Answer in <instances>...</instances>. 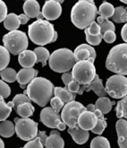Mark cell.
<instances>
[{
  "mask_svg": "<svg viewBox=\"0 0 127 148\" xmlns=\"http://www.w3.org/2000/svg\"><path fill=\"white\" fill-rule=\"evenodd\" d=\"M87 31L92 36H98L100 34V27L97 22H93L87 28Z\"/></svg>",
  "mask_w": 127,
  "mask_h": 148,
  "instance_id": "41",
  "label": "cell"
},
{
  "mask_svg": "<svg viewBox=\"0 0 127 148\" xmlns=\"http://www.w3.org/2000/svg\"><path fill=\"white\" fill-rule=\"evenodd\" d=\"M94 91V92L98 95V98L100 97H106L107 92L105 87L103 86L102 80L100 79L99 76L96 75L94 80H93L90 84L87 85H81V89L78 92V94H82L84 92H90V91Z\"/></svg>",
  "mask_w": 127,
  "mask_h": 148,
  "instance_id": "14",
  "label": "cell"
},
{
  "mask_svg": "<svg viewBox=\"0 0 127 148\" xmlns=\"http://www.w3.org/2000/svg\"><path fill=\"white\" fill-rule=\"evenodd\" d=\"M22 148H44V145H42L39 137H36L31 141H29Z\"/></svg>",
  "mask_w": 127,
  "mask_h": 148,
  "instance_id": "42",
  "label": "cell"
},
{
  "mask_svg": "<svg viewBox=\"0 0 127 148\" xmlns=\"http://www.w3.org/2000/svg\"><path fill=\"white\" fill-rule=\"evenodd\" d=\"M97 23L100 27V34L101 35H104V33L107 32H115V27L114 25V23L109 21L108 19L103 18V17L98 16L97 18Z\"/></svg>",
  "mask_w": 127,
  "mask_h": 148,
  "instance_id": "29",
  "label": "cell"
},
{
  "mask_svg": "<svg viewBox=\"0 0 127 148\" xmlns=\"http://www.w3.org/2000/svg\"><path fill=\"white\" fill-rule=\"evenodd\" d=\"M118 136V145L120 148H127V121L120 119L115 125Z\"/></svg>",
  "mask_w": 127,
  "mask_h": 148,
  "instance_id": "18",
  "label": "cell"
},
{
  "mask_svg": "<svg viewBox=\"0 0 127 148\" xmlns=\"http://www.w3.org/2000/svg\"><path fill=\"white\" fill-rule=\"evenodd\" d=\"M106 92L114 99H123L127 95V78L124 75L110 76L106 84Z\"/></svg>",
  "mask_w": 127,
  "mask_h": 148,
  "instance_id": "10",
  "label": "cell"
},
{
  "mask_svg": "<svg viewBox=\"0 0 127 148\" xmlns=\"http://www.w3.org/2000/svg\"><path fill=\"white\" fill-rule=\"evenodd\" d=\"M87 108L83 106L81 102L71 101L66 103L62 109L61 119L63 122L68 126L69 128H75L78 127V119L82 112L86 111Z\"/></svg>",
  "mask_w": 127,
  "mask_h": 148,
  "instance_id": "8",
  "label": "cell"
},
{
  "mask_svg": "<svg viewBox=\"0 0 127 148\" xmlns=\"http://www.w3.org/2000/svg\"><path fill=\"white\" fill-rule=\"evenodd\" d=\"M13 103H14V110L17 107L19 104L21 103H23V102H31V101L30 100V98L27 96V95H25V94H17V95H15L14 98L13 99Z\"/></svg>",
  "mask_w": 127,
  "mask_h": 148,
  "instance_id": "39",
  "label": "cell"
},
{
  "mask_svg": "<svg viewBox=\"0 0 127 148\" xmlns=\"http://www.w3.org/2000/svg\"><path fill=\"white\" fill-rule=\"evenodd\" d=\"M114 104L115 101H110L107 97H100L95 103V108L96 110H98L103 115H105L112 110V106Z\"/></svg>",
  "mask_w": 127,
  "mask_h": 148,
  "instance_id": "25",
  "label": "cell"
},
{
  "mask_svg": "<svg viewBox=\"0 0 127 148\" xmlns=\"http://www.w3.org/2000/svg\"><path fill=\"white\" fill-rule=\"evenodd\" d=\"M68 133L72 136L73 141L78 145L85 144L90 136L89 131L81 129L79 126L75 128H68Z\"/></svg>",
  "mask_w": 127,
  "mask_h": 148,
  "instance_id": "21",
  "label": "cell"
},
{
  "mask_svg": "<svg viewBox=\"0 0 127 148\" xmlns=\"http://www.w3.org/2000/svg\"><path fill=\"white\" fill-rule=\"evenodd\" d=\"M94 114L96 115V117L98 119V122H97L96 127L93 128L91 131H92V133L100 136L101 134L104 132L105 128L107 126V123L106 119L104 118V115L98 110H94Z\"/></svg>",
  "mask_w": 127,
  "mask_h": 148,
  "instance_id": "26",
  "label": "cell"
},
{
  "mask_svg": "<svg viewBox=\"0 0 127 148\" xmlns=\"http://www.w3.org/2000/svg\"><path fill=\"white\" fill-rule=\"evenodd\" d=\"M84 32H85V36H86V41L89 43L90 45L97 46V45L99 44V43L101 42V40H102V39H103V35H101V34H99V35H98V36L90 35V34L88 32L87 29L84 30Z\"/></svg>",
  "mask_w": 127,
  "mask_h": 148,
  "instance_id": "37",
  "label": "cell"
},
{
  "mask_svg": "<svg viewBox=\"0 0 127 148\" xmlns=\"http://www.w3.org/2000/svg\"><path fill=\"white\" fill-rule=\"evenodd\" d=\"M28 33L31 40L40 47L55 42L57 39L54 25L46 20H37L32 23L29 26Z\"/></svg>",
  "mask_w": 127,
  "mask_h": 148,
  "instance_id": "3",
  "label": "cell"
},
{
  "mask_svg": "<svg viewBox=\"0 0 127 148\" xmlns=\"http://www.w3.org/2000/svg\"><path fill=\"white\" fill-rule=\"evenodd\" d=\"M62 14V6L59 2L56 0H48L46 1L43 8H42V14L48 21H53L59 18Z\"/></svg>",
  "mask_w": 127,
  "mask_h": 148,
  "instance_id": "12",
  "label": "cell"
},
{
  "mask_svg": "<svg viewBox=\"0 0 127 148\" xmlns=\"http://www.w3.org/2000/svg\"><path fill=\"white\" fill-rule=\"evenodd\" d=\"M37 136L39 137V139H40V141H41L42 145H45L46 140H47V138H48V136H47L46 132H45V131H39V132H38V136Z\"/></svg>",
  "mask_w": 127,
  "mask_h": 148,
  "instance_id": "47",
  "label": "cell"
},
{
  "mask_svg": "<svg viewBox=\"0 0 127 148\" xmlns=\"http://www.w3.org/2000/svg\"><path fill=\"white\" fill-rule=\"evenodd\" d=\"M122 3H124V4H127V0H121Z\"/></svg>",
  "mask_w": 127,
  "mask_h": 148,
  "instance_id": "52",
  "label": "cell"
},
{
  "mask_svg": "<svg viewBox=\"0 0 127 148\" xmlns=\"http://www.w3.org/2000/svg\"><path fill=\"white\" fill-rule=\"evenodd\" d=\"M106 67L116 75H127V43L118 44L110 49Z\"/></svg>",
  "mask_w": 127,
  "mask_h": 148,
  "instance_id": "4",
  "label": "cell"
},
{
  "mask_svg": "<svg viewBox=\"0 0 127 148\" xmlns=\"http://www.w3.org/2000/svg\"><path fill=\"white\" fill-rule=\"evenodd\" d=\"M7 16V7L5 2L0 0V23L5 21Z\"/></svg>",
  "mask_w": 127,
  "mask_h": 148,
  "instance_id": "44",
  "label": "cell"
},
{
  "mask_svg": "<svg viewBox=\"0 0 127 148\" xmlns=\"http://www.w3.org/2000/svg\"><path fill=\"white\" fill-rule=\"evenodd\" d=\"M0 75H1V78L4 82L7 83H14V81H16V78H17L16 71L10 67H6L5 69L2 70L0 72Z\"/></svg>",
  "mask_w": 127,
  "mask_h": 148,
  "instance_id": "34",
  "label": "cell"
},
{
  "mask_svg": "<svg viewBox=\"0 0 127 148\" xmlns=\"http://www.w3.org/2000/svg\"><path fill=\"white\" fill-rule=\"evenodd\" d=\"M54 95L55 97H57L60 99L64 103H69L71 101H73L75 100L76 94L71 92L67 87H55L54 89Z\"/></svg>",
  "mask_w": 127,
  "mask_h": 148,
  "instance_id": "22",
  "label": "cell"
},
{
  "mask_svg": "<svg viewBox=\"0 0 127 148\" xmlns=\"http://www.w3.org/2000/svg\"><path fill=\"white\" fill-rule=\"evenodd\" d=\"M114 13H115V8L110 3L103 2L99 6L98 14L101 17H103V18H106V19L111 18L114 15Z\"/></svg>",
  "mask_w": 127,
  "mask_h": 148,
  "instance_id": "32",
  "label": "cell"
},
{
  "mask_svg": "<svg viewBox=\"0 0 127 148\" xmlns=\"http://www.w3.org/2000/svg\"><path fill=\"white\" fill-rule=\"evenodd\" d=\"M86 108H87V110L88 111H90V112H94V110H96L95 105H93V104H89V105Z\"/></svg>",
  "mask_w": 127,
  "mask_h": 148,
  "instance_id": "50",
  "label": "cell"
},
{
  "mask_svg": "<svg viewBox=\"0 0 127 148\" xmlns=\"http://www.w3.org/2000/svg\"><path fill=\"white\" fill-rule=\"evenodd\" d=\"M112 21L117 23H127V10L123 6H118L115 8L114 15L111 17Z\"/></svg>",
  "mask_w": 127,
  "mask_h": 148,
  "instance_id": "31",
  "label": "cell"
},
{
  "mask_svg": "<svg viewBox=\"0 0 127 148\" xmlns=\"http://www.w3.org/2000/svg\"><path fill=\"white\" fill-rule=\"evenodd\" d=\"M44 146L46 148H64L65 141L61 137L58 130L53 129L50 132V136H48Z\"/></svg>",
  "mask_w": 127,
  "mask_h": 148,
  "instance_id": "20",
  "label": "cell"
},
{
  "mask_svg": "<svg viewBox=\"0 0 127 148\" xmlns=\"http://www.w3.org/2000/svg\"><path fill=\"white\" fill-rule=\"evenodd\" d=\"M15 133V126L10 120H4L0 123V136L11 137Z\"/></svg>",
  "mask_w": 127,
  "mask_h": 148,
  "instance_id": "28",
  "label": "cell"
},
{
  "mask_svg": "<svg viewBox=\"0 0 127 148\" xmlns=\"http://www.w3.org/2000/svg\"><path fill=\"white\" fill-rule=\"evenodd\" d=\"M66 87H67V89H68L71 92H73L74 94H77L79 92L80 89H81V84L73 80L68 85H67Z\"/></svg>",
  "mask_w": 127,
  "mask_h": 148,
  "instance_id": "43",
  "label": "cell"
},
{
  "mask_svg": "<svg viewBox=\"0 0 127 148\" xmlns=\"http://www.w3.org/2000/svg\"><path fill=\"white\" fill-rule=\"evenodd\" d=\"M64 104H65L64 101H62L57 97H54L50 100V105H51V108L57 113L64 108V106H65Z\"/></svg>",
  "mask_w": 127,
  "mask_h": 148,
  "instance_id": "40",
  "label": "cell"
},
{
  "mask_svg": "<svg viewBox=\"0 0 127 148\" xmlns=\"http://www.w3.org/2000/svg\"><path fill=\"white\" fill-rule=\"evenodd\" d=\"M33 51H34V53L36 54L37 62L41 63L42 66H45L47 65V61L50 58L49 51L46 48H44V47H38Z\"/></svg>",
  "mask_w": 127,
  "mask_h": 148,
  "instance_id": "30",
  "label": "cell"
},
{
  "mask_svg": "<svg viewBox=\"0 0 127 148\" xmlns=\"http://www.w3.org/2000/svg\"><path fill=\"white\" fill-rule=\"evenodd\" d=\"M98 14L97 6L92 0H80L71 11V20L73 23L81 30H85L95 22Z\"/></svg>",
  "mask_w": 127,
  "mask_h": 148,
  "instance_id": "2",
  "label": "cell"
},
{
  "mask_svg": "<svg viewBox=\"0 0 127 148\" xmlns=\"http://www.w3.org/2000/svg\"><path fill=\"white\" fill-rule=\"evenodd\" d=\"M74 58L76 62L86 61L90 58L95 59L97 53L96 50L89 44H81L76 48L73 51Z\"/></svg>",
  "mask_w": 127,
  "mask_h": 148,
  "instance_id": "13",
  "label": "cell"
},
{
  "mask_svg": "<svg viewBox=\"0 0 127 148\" xmlns=\"http://www.w3.org/2000/svg\"><path fill=\"white\" fill-rule=\"evenodd\" d=\"M16 113L23 119H29L33 115L35 111V108L31 102H23L21 103L14 109Z\"/></svg>",
  "mask_w": 127,
  "mask_h": 148,
  "instance_id": "23",
  "label": "cell"
},
{
  "mask_svg": "<svg viewBox=\"0 0 127 148\" xmlns=\"http://www.w3.org/2000/svg\"><path fill=\"white\" fill-rule=\"evenodd\" d=\"M14 108L13 101L5 102L4 98L0 97V121L6 120V119L10 116Z\"/></svg>",
  "mask_w": 127,
  "mask_h": 148,
  "instance_id": "27",
  "label": "cell"
},
{
  "mask_svg": "<svg viewBox=\"0 0 127 148\" xmlns=\"http://www.w3.org/2000/svg\"><path fill=\"white\" fill-rule=\"evenodd\" d=\"M40 121L46 127L64 131L66 125L63 122L61 116L51 107H45L40 111Z\"/></svg>",
  "mask_w": 127,
  "mask_h": 148,
  "instance_id": "11",
  "label": "cell"
},
{
  "mask_svg": "<svg viewBox=\"0 0 127 148\" xmlns=\"http://www.w3.org/2000/svg\"><path fill=\"white\" fill-rule=\"evenodd\" d=\"M24 14L29 18H37L38 20H43V14L40 12V7L36 0H28L23 4Z\"/></svg>",
  "mask_w": 127,
  "mask_h": 148,
  "instance_id": "17",
  "label": "cell"
},
{
  "mask_svg": "<svg viewBox=\"0 0 127 148\" xmlns=\"http://www.w3.org/2000/svg\"><path fill=\"white\" fill-rule=\"evenodd\" d=\"M76 64L73 52L66 48L55 50L48 59L49 67L57 73H67Z\"/></svg>",
  "mask_w": 127,
  "mask_h": 148,
  "instance_id": "5",
  "label": "cell"
},
{
  "mask_svg": "<svg viewBox=\"0 0 127 148\" xmlns=\"http://www.w3.org/2000/svg\"><path fill=\"white\" fill-rule=\"evenodd\" d=\"M19 18H20V22H21V24H26L29 21H30V18L26 15V14H20L19 15Z\"/></svg>",
  "mask_w": 127,
  "mask_h": 148,
  "instance_id": "49",
  "label": "cell"
},
{
  "mask_svg": "<svg viewBox=\"0 0 127 148\" xmlns=\"http://www.w3.org/2000/svg\"><path fill=\"white\" fill-rule=\"evenodd\" d=\"M4 47L13 55H19L26 50L29 45L26 33L21 31H13L3 37Z\"/></svg>",
  "mask_w": 127,
  "mask_h": 148,
  "instance_id": "6",
  "label": "cell"
},
{
  "mask_svg": "<svg viewBox=\"0 0 127 148\" xmlns=\"http://www.w3.org/2000/svg\"><path fill=\"white\" fill-rule=\"evenodd\" d=\"M54 84L44 77L34 78L26 87L23 94L40 107H46L54 95Z\"/></svg>",
  "mask_w": 127,
  "mask_h": 148,
  "instance_id": "1",
  "label": "cell"
},
{
  "mask_svg": "<svg viewBox=\"0 0 127 148\" xmlns=\"http://www.w3.org/2000/svg\"><path fill=\"white\" fill-rule=\"evenodd\" d=\"M96 68L94 63L90 60L76 62L72 69L73 79L81 85H87L90 84L96 76Z\"/></svg>",
  "mask_w": 127,
  "mask_h": 148,
  "instance_id": "7",
  "label": "cell"
},
{
  "mask_svg": "<svg viewBox=\"0 0 127 148\" xmlns=\"http://www.w3.org/2000/svg\"><path fill=\"white\" fill-rule=\"evenodd\" d=\"M39 72L37 69L34 68H22L17 73V78L20 87L22 89L26 88L27 84H29L34 78L37 77Z\"/></svg>",
  "mask_w": 127,
  "mask_h": 148,
  "instance_id": "16",
  "label": "cell"
},
{
  "mask_svg": "<svg viewBox=\"0 0 127 148\" xmlns=\"http://www.w3.org/2000/svg\"><path fill=\"white\" fill-rule=\"evenodd\" d=\"M116 117L118 119L125 118L127 119V95L116 103Z\"/></svg>",
  "mask_w": 127,
  "mask_h": 148,
  "instance_id": "33",
  "label": "cell"
},
{
  "mask_svg": "<svg viewBox=\"0 0 127 148\" xmlns=\"http://www.w3.org/2000/svg\"><path fill=\"white\" fill-rule=\"evenodd\" d=\"M62 80H63L65 85L67 86L72 81H73L72 73H68V72H67V73H64V74L62 75Z\"/></svg>",
  "mask_w": 127,
  "mask_h": 148,
  "instance_id": "46",
  "label": "cell"
},
{
  "mask_svg": "<svg viewBox=\"0 0 127 148\" xmlns=\"http://www.w3.org/2000/svg\"><path fill=\"white\" fill-rule=\"evenodd\" d=\"M9 62H10V53L5 47L0 46V72L6 68Z\"/></svg>",
  "mask_w": 127,
  "mask_h": 148,
  "instance_id": "35",
  "label": "cell"
},
{
  "mask_svg": "<svg viewBox=\"0 0 127 148\" xmlns=\"http://www.w3.org/2000/svg\"><path fill=\"white\" fill-rule=\"evenodd\" d=\"M18 61L23 68H32L37 63V57L34 51L26 49L19 54Z\"/></svg>",
  "mask_w": 127,
  "mask_h": 148,
  "instance_id": "19",
  "label": "cell"
},
{
  "mask_svg": "<svg viewBox=\"0 0 127 148\" xmlns=\"http://www.w3.org/2000/svg\"><path fill=\"white\" fill-rule=\"evenodd\" d=\"M98 119L94 112L90 111H84L80 115L78 119V126L83 130H92L97 125Z\"/></svg>",
  "mask_w": 127,
  "mask_h": 148,
  "instance_id": "15",
  "label": "cell"
},
{
  "mask_svg": "<svg viewBox=\"0 0 127 148\" xmlns=\"http://www.w3.org/2000/svg\"><path fill=\"white\" fill-rule=\"evenodd\" d=\"M103 39L107 43H112L116 40V35L115 32H107L106 33H104L103 35Z\"/></svg>",
  "mask_w": 127,
  "mask_h": 148,
  "instance_id": "45",
  "label": "cell"
},
{
  "mask_svg": "<svg viewBox=\"0 0 127 148\" xmlns=\"http://www.w3.org/2000/svg\"><path fill=\"white\" fill-rule=\"evenodd\" d=\"M121 36H122V39L124 42L127 43V23L124 25V27L122 28V31H121Z\"/></svg>",
  "mask_w": 127,
  "mask_h": 148,
  "instance_id": "48",
  "label": "cell"
},
{
  "mask_svg": "<svg viewBox=\"0 0 127 148\" xmlns=\"http://www.w3.org/2000/svg\"><path fill=\"white\" fill-rule=\"evenodd\" d=\"M90 148H110V144L106 137L98 136L92 139Z\"/></svg>",
  "mask_w": 127,
  "mask_h": 148,
  "instance_id": "36",
  "label": "cell"
},
{
  "mask_svg": "<svg viewBox=\"0 0 127 148\" xmlns=\"http://www.w3.org/2000/svg\"><path fill=\"white\" fill-rule=\"evenodd\" d=\"M15 133L23 141H31L38 136L39 124L31 119H14Z\"/></svg>",
  "mask_w": 127,
  "mask_h": 148,
  "instance_id": "9",
  "label": "cell"
},
{
  "mask_svg": "<svg viewBox=\"0 0 127 148\" xmlns=\"http://www.w3.org/2000/svg\"><path fill=\"white\" fill-rule=\"evenodd\" d=\"M0 148H5V143L1 138H0Z\"/></svg>",
  "mask_w": 127,
  "mask_h": 148,
  "instance_id": "51",
  "label": "cell"
},
{
  "mask_svg": "<svg viewBox=\"0 0 127 148\" xmlns=\"http://www.w3.org/2000/svg\"><path fill=\"white\" fill-rule=\"evenodd\" d=\"M20 25H21V22H20L19 15L15 14L14 13L7 14L6 18L4 21L5 28L10 32L17 31V29L20 27Z\"/></svg>",
  "mask_w": 127,
  "mask_h": 148,
  "instance_id": "24",
  "label": "cell"
},
{
  "mask_svg": "<svg viewBox=\"0 0 127 148\" xmlns=\"http://www.w3.org/2000/svg\"><path fill=\"white\" fill-rule=\"evenodd\" d=\"M10 94H11V89L9 85L5 82L0 80V97L5 99L9 97Z\"/></svg>",
  "mask_w": 127,
  "mask_h": 148,
  "instance_id": "38",
  "label": "cell"
}]
</instances>
